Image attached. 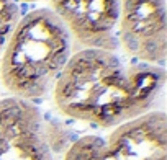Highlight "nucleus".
I'll use <instances>...</instances> for the list:
<instances>
[{
  "instance_id": "obj_1",
  "label": "nucleus",
  "mask_w": 167,
  "mask_h": 160,
  "mask_svg": "<svg viewBox=\"0 0 167 160\" xmlns=\"http://www.w3.org/2000/svg\"><path fill=\"white\" fill-rule=\"evenodd\" d=\"M164 85L166 69L161 65L87 47L71 56L52 88V98L67 118L113 129L149 113Z\"/></svg>"
},
{
  "instance_id": "obj_2",
  "label": "nucleus",
  "mask_w": 167,
  "mask_h": 160,
  "mask_svg": "<svg viewBox=\"0 0 167 160\" xmlns=\"http://www.w3.org/2000/svg\"><path fill=\"white\" fill-rule=\"evenodd\" d=\"M72 36L51 8L23 15L0 60V79L12 98L33 101L52 92L72 56Z\"/></svg>"
},
{
  "instance_id": "obj_3",
  "label": "nucleus",
  "mask_w": 167,
  "mask_h": 160,
  "mask_svg": "<svg viewBox=\"0 0 167 160\" xmlns=\"http://www.w3.org/2000/svg\"><path fill=\"white\" fill-rule=\"evenodd\" d=\"M62 160H167L166 113L149 111L113 127L106 137L82 136Z\"/></svg>"
},
{
  "instance_id": "obj_4",
  "label": "nucleus",
  "mask_w": 167,
  "mask_h": 160,
  "mask_svg": "<svg viewBox=\"0 0 167 160\" xmlns=\"http://www.w3.org/2000/svg\"><path fill=\"white\" fill-rule=\"evenodd\" d=\"M117 41L130 59L164 67L166 0H120Z\"/></svg>"
},
{
  "instance_id": "obj_5",
  "label": "nucleus",
  "mask_w": 167,
  "mask_h": 160,
  "mask_svg": "<svg viewBox=\"0 0 167 160\" xmlns=\"http://www.w3.org/2000/svg\"><path fill=\"white\" fill-rule=\"evenodd\" d=\"M35 103L0 100V160H56Z\"/></svg>"
},
{
  "instance_id": "obj_6",
  "label": "nucleus",
  "mask_w": 167,
  "mask_h": 160,
  "mask_svg": "<svg viewBox=\"0 0 167 160\" xmlns=\"http://www.w3.org/2000/svg\"><path fill=\"white\" fill-rule=\"evenodd\" d=\"M51 12L64 23L79 49H117L120 0H51Z\"/></svg>"
},
{
  "instance_id": "obj_7",
  "label": "nucleus",
  "mask_w": 167,
  "mask_h": 160,
  "mask_svg": "<svg viewBox=\"0 0 167 160\" xmlns=\"http://www.w3.org/2000/svg\"><path fill=\"white\" fill-rule=\"evenodd\" d=\"M21 18L18 0H0V54Z\"/></svg>"
},
{
  "instance_id": "obj_8",
  "label": "nucleus",
  "mask_w": 167,
  "mask_h": 160,
  "mask_svg": "<svg viewBox=\"0 0 167 160\" xmlns=\"http://www.w3.org/2000/svg\"><path fill=\"white\" fill-rule=\"evenodd\" d=\"M23 2H36V0H23Z\"/></svg>"
}]
</instances>
